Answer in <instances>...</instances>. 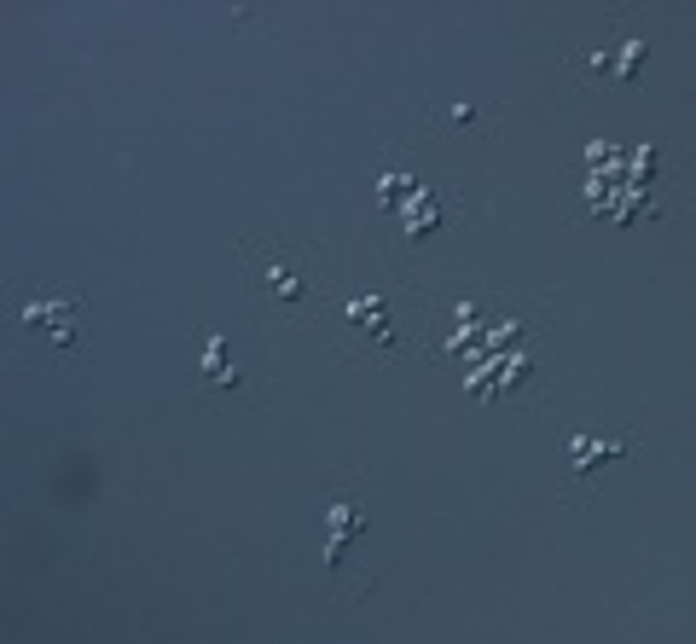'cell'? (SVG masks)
<instances>
[{
    "label": "cell",
    "instance_id": "obj_1",
    "mask_svg": "<svg viewBox=\"0 0 696 644\" xmlns=\"http://www.w3.org/2000/svg\"><path fill=\"white\" fill-rule=\"evenodd\" d=\"M18 326H47L59 337V349L71 354L76 337H81V302L76 296H47V302H24L18 308Z\"/></svg>",
    "mask_w": 696,
    "mask_h": 644
},
{
    "label": "cell",
    "instance_id": "obj_2",
    "mask_svg": "<svg viewBox=\"0 0 696 644\" xmlns=\"http://www.w3.org/2000/svg\"><path fill=\"white\" fill-rule=\"evenodd\" d=\"M256 285L274 302H308L314 296V285H308V274H302V262H291V256H262L256 262Z\"/></svg>",
    "mask_w": 696,
    "mask_h": 644
},
{
    "label": "cell",
    "instance_id": "obj_3",
    "mask_svg": "<svg viewBox=\"0 0 696 644\" xmlns=\"http://www.w3.org/2000/svg\"><path fill=\"white\" fill-rule=\"evenodd\" d=\"M343 319L349 326H360L371 343H383V349H395V326H389V296L383 291H371V296H354L343 302Z\"/></svg>",
    "mask_w": 696,
    "mask_h": 644
},
{
    "label": "cell",
    "instance_id": "obj_4",
    "mask_svg": "<svg viewBox=\"0 0 696 644\" xmlns=\"http://www.w3.org/2000/svg\"><path fill=\"white\" fill-rule=\"evenodd\" d=\"M360 500H337L331 512H326V569H343V552H349V540L360 534Z\"/></svg>",
    "mask_w": 696,
    "mask_h": 644
},
{
    "label": "cell",
    "instance_id": "obj_5",
    "mask_svg": "<svg viewBox=\"0 0 696 644\" xmlns=\"http://www.w3.org/2000/svg\"><path fill=\"white\" fill-rule=\"evenodd\" d=\"M401 210H406V244H418L423 232L441 222V203L430 198V186H413V192L401 198Z\"/></svg>",
    "mask_w": 696,
    "mask_h": 644
},
{
    "label": "cell",
    "instance_id": "obj_6",
    "mask_svg": "<svg viewBox=\"0 0 696 644\" xmlns=\"http://www.w3.org/2000/svg\"><path fill=\"white\" fill-rule=\"evenodd\" d=\"M482 302H453V331L441 337V354H458L470 343V337H482Z\"/></svg>",
    "mask_w": 696,
    "mask_h": 644
},
{
    "label": "cell",
    "instance_id": "obj_7",
    "mask_svg": "<svg viewBox=\"0 0 696 644\" xmlns=\"http://www.w3.org/2000/svg\"><path fill=\"white\" fill-rule=\"evenodd\" d=\"M621 453H627V442H598V435H574V442H569V459H574L581 477H586V470H598L604 459H621Z\"/></svg>",
    "mask_w": 696,
    "mask_h": 644
},
{
    "label": "cell",
    "instance_id": "obj_8",
    "mask_svg": "<svg viewBox=\"0 0 696 644\" xmlns=\"http://www.w3.org/2000/svg\"><path fill=\"white\" fill-rule=\"evenodd\" d=\"M203 383H220V389H239V371L227 366V337H210V343H203Z\"/></svg>",
    "mask_w": 696,
    "mask_h": 644
},
{
    "label": "cell",
    "instance_id": "obj_9",
    "mask_svg": "<svg viewBox=\"0 0 696 644\" xmlns=\"http://www.w3.org/2000/svg\"><path fill=\"white\" fill-rule=\"evenodd\" d=\"M406 192H413V175H395V168H383V175H378V210H383V215L395 210Z\"/></svg>",
    "mask_w": 696,
    "mask_h": 644
},
{
    "label": "cell",
    "instance_id": "obj_10",
    "mask_svg": "<svg viewBox=\"0 0 696 644\" xmlns=\"http://www.w3.org/2000/svg\"><path fill=\"white\" fill-rule=\"evenodd\" d=\"M638 64H644V36H627L616 53H609V71L616 76H638Z\"/></svg>",
    "mask_w": 696,
    "mask_h": 644
},
{
    "label": "cell",
    "instance_id": "obj_11",
    "mask_svg": "<svg viewBox=\"0 0 696 644\" xmlns=\"http://www.w3.org/2000/svg\"><path fill=\"white\" fill-rule=\"evenodd\" d=\"M482 105H447V111H441V123H482Z\"/></svg>",
    "mask_w": 696,
    "mask_h": 644
}]
</instances>
